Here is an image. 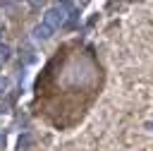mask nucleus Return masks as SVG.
I'll use <instances>...</instances> for the list:
<instances>
[{
  "instance_id": "39448f33",
  "label": "nucleus",
  "mask_w": 153,
  "mask_h": 151,
  "mask_svg": "<svg viewBox=\"0 0 153 151\" xmlns=\"http://www.w3.org/2000/svg\"><path fill=\"white\" fill-rule=\"evenodd\" d=\"M2 31H5V24H2V22H0V34H2Z\"/></svg>"
},
{
  "instance_id": "f257e3e1",
  "label": "nucleus",
  "mask_w": 153,
  "mask_h": 151,
  "mask_svg": "<svg viewBox=\"0 0 153 151\" xmlns=\"http://www.w3.org/2000/svg\"><path fill=\"white\" fill-rule=\"evenodd\" d=\"M67 10H69V5H55V7H50V10H45V14H43V26L50 31V34H55L65 22H67Z\"/></svg>"
},
{
  "instance_id": "f03ea898",
  "label": "nucleus",
  "mask_w": 153,
  "mask_h": 151,
  "mask_svg": "<svg viewBox=\"0 0 153 151\" xmlns=\"http://www.w3.org/2000/svg\"><path fill=\"white\" fill-rule=\"evenodd\" d=\"M31 144H33V134L31 132H22L17 137V151H29Z\"/></svg>"
},
{
  "instance_id": "20e7f679",
  "label": "nucleus",
  "mask_w": 153,
  "mask_h": 151,
  "mask_svg": "<svg viewBox=\"0 0 153 151\" xmlns=\"http://www.w3.org/2000/svg\"><path fill=\"white\" fill-rule=\"evenodd\" d=\"M2 146H5V132L0 134V149H2Z\"/></svg>"
},
{
  "instance_id": "7ed1b4c3",
  "label": "nucleus",
  "mask_w": 153,
  "mask_h": 151,
  "mask_svg": "<svg viewBox=\"0 0 153 151\" xmlns=\"http://www.w3.org/2000/svg\"><path fill=\"white\" fill-rule=\"evenodd\" d=\"M10 58H12V48H10L7 43H0V65H2V62H7Z\"/></svg>"
}]
</instances>
